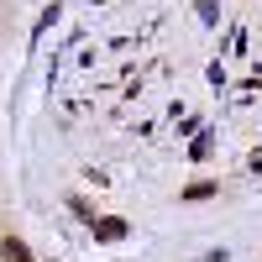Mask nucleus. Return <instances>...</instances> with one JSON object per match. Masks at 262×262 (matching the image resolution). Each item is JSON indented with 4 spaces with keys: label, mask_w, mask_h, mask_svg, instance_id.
<instances>
[{
    "label": "nucleus",
    "mask_w": 262,
    "mask_h": 262,
    "mask_svg": "<svg viewBox=\"0 0 262 262\" xmlns=\"http://www.w3.org/2000/svg\"><path fill=\"white\" fill-rule=\"evenodd\" d=\"M131 226L126 221H116V215H105V221H95V242H121Z\"/></svg>",
    "instance_id": "nucleus-1"
},
{
    "label": "nucleus",
    "mask_w": 262,
    "mask_h": 262,
    "mask_svg": "<svg viewBox=\"0 0 262 262\" xmlns=\"http://www.w3.org/2000/svg\"><path fill=\"white\" fill-rule=\"evenodd\" d=\"M210 194H215V184H189V189H184V200H210Z\"/></svg>",
    "instance_id": "nucleus-3"
},
{
    "label": "nucleus",
    "mask_w": 262,
    "mask_h": 262,
    "mask_svg": "<svg viewBox=\"0 0 262 262\" xmlns=\"http://www.w3.org/2000/svg\"><path fill=\"white\" fill-rule=\"evenodd\" d=\"M0 262H37V257L27 252V242H16V236H6V242H0Z\"/></svg>",
    "instance_id": "nucleus-2"
}]
</instances>
